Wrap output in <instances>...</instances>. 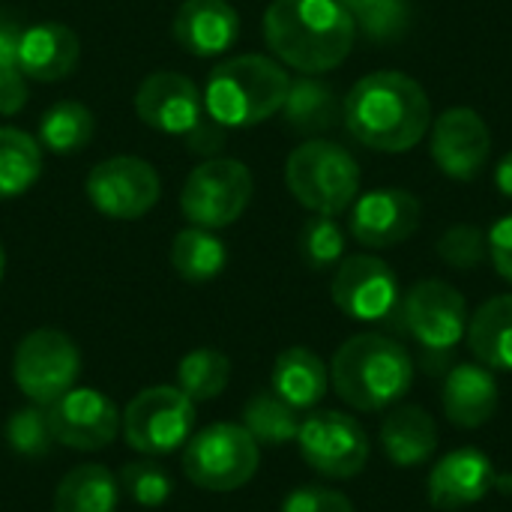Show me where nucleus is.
I'll use <instances>...</instances> for the list:
<instances>
[{"mask_svg": "<svg viewBox=\"0 0 512 512\" xmlns=\"http://www.w3.org/2000/svg\"><path fill=\"white\" fill-rule=\"evenodd\" d=\"M342 120L363 147L378 153H408L432 126V102L417 78L381 69L348 90Z\"/></svg>", "mask_w": 512, "mask_h": 512, "instance_id": "f257e3e1", "label": "nucleus"}, {"mask_svg": "<svg viewBox=\"0 0 512 512\" xmlns=\"http://www.w3.org/2000/svg\"><path fill=\"white\" fill-rule=\"evenodd\" d=\"M357 24L339 0H273L264 12L270 51L297 72L321 75L345 63Z\"/></svg>", "mask_w": 512, "mask_h": 512, "instance_id": "f03ea898", "label": "nucleus"}, {"mask_svg": "<svg viewBox=\"0 0 512 512\" xmlns=\"http://www.w3.org/2000/svg\"><path fill=\"white\" fill-rule=\"evenodd\" d=\"M330 381L351 408L384 411L408 396L414 360L402 342L384 333H357L333 354Z\"/></svg>", "mask_w": 512, "mask_h": 512, "instance_id": "7ed1b4c3", "label": "nucleus"}, {"mask_svg": "<svg viewBox=\"0 0 512 512\" xmlns=\"http://www.w3.org/2000/svg\"><path fill=\"white\" fill-rule=\"evenodd\" d=\"M291 78L264 54H240L222 60L204 87L207 114L225 129H246L282 111Z\"/></svg>", "mask_w": 512, "mask_h": 512, "instance_id": "20e7f679", "label": "nucleus"}, {"mask_svg": "<svg viewBox=\"0 0 512 512\" xmlns=\"http://www.w3.org/2000/svg\"><path fill=\"white\" fill-rule=\"evenodd\" d=\"M285 183L306 210L339 216L357 201L360 165L342 144L312 138L288 156Z\"/></svg>", "mask_w": 512, "mask_h": 512, "instance_id": "39448f33", "label": "nucleus"}, {"mask_svg": "<svg viewBox=\"0 0 512 512\" xmlns=\"http://www.w3.org/2000/svg\"><path fill=\"white\" fill-rule=\"evenodd\" d=\"M261 465V447L240 423H213L192 435L183 450V474L204 492H234Z\"/></svg>", "mask_w": 512, "mask_h": 512, "instance_id": "423d86ee", "label": "nucleus"}, {"mask_svg": "<svg viewBox=\"0 0 512 512\" xmlns=\"http://www.w3.org/2000/svg\"><path fill=\"white\" fill-rule=\"evenodd\" d=\"M123 438L144 456H165L192 438L195 402L180 387H147L123 411Z\"/></svg>", "mask_w": 512, "mask_h": 512, "instance_id": "0eeeda50", "label": "nucleus"}, {"mask_svg": "<svg viewBox=\"0 0 512 512\" xmlns=\"http://www.w3.org/2000/svg\"><path fill=\"white\" fill-rule=\"evenodd\" d=\"M81 372V354L75 342L51 327L27 333L12 360V378L18 390L33 402V405H54L60 396H66Z\"/></svg>", "mask_w": 512, "mask_h": 512, "instance_id": "6e6552de", "label": "nucleus"}, {"mask_svg": "<svg viewBox=\"0 0 512 512\" xmlns=\"http://www.w3.org/2000/svg\"><path fill=\"white\" fill-rule=\"evenodd\" d=\"M252 174L237 159H207L180 192V210L195 228L219 231L237 222L252 201Z\"/></svg>", "mask_w": 512, "mask_h": 512, "instance_id": "1a4fd4ad", "label": "nucleus"}, {"mask_svg": "<svg viewBox=\"0 0 512 512\" xmlns=\"http://www.w3.org/2000/svg\"><path fill=\"white\" fill-rule=\"evenodd\" d=\"M330 294L339 312H345L360 324H384V327H393V321L402 324L399 279L390 270V264L375 255L342 258Z\"/></svg>", "mask_w": 512, "mask_h": 512, "instance_id": "9d476101", "label": "nucleus"}, {"mask_svg": "<svg viewBox=\"0 0 512 512\" xmlns=\"http://www.w3.org/2000/svg\"><path fill=\"white\" fill-rule=\"evenodd\" d=\"M402 327L429 354H450L468 336V303L444 279H423L402 297Z\"/></svg>", "mask_w": 512, "mask_h": 512, "instance_id": "9b49d317", "label": "nucleus"}, {"mask_svg": "<svg viewBox=\"0 0 512 512\" xmlns=\"http://www.w3.org/2000/svg\"><path fill=\"white\" fill-rule=\"evenodd\" d=\"M306 465L327 480H351L369 462V438L363 426L342 411H318L300 423L297 435Z\"/></svg>", "mask_w": 512, "mask_h": 512, "instance_id": "f8f14e48", "label": "nucleus"}, {"mask_svg": "<svg viewBox=\"0 0 512 512\" xmlns=\"http://www.w3.org/2000/svg\"><path fill=\"white\" fill-rule=\"evenodd\" d=\"M87 201L108 219H141L159 201V174L138 156H114L99 162L84 183Z\"/></svg>", "mask_w": 512, "mask_h": 512, "instance_id": "ddd939ff", "label": "nucleus"}, {"mask_svg": "<svg viewBox=\"0 0 512 512\" xmlns=\"http://www.w3.org/2000/svg\"><path fill=\"white\" fill-rule=\"evenodd\" d=\"M48 423L54 444L90 453L114 444L120 432V411L105 393L72 387L66 396L48 405Z\"/></svg>", "mask_w": 512, "mask_h": 512, "instance_id": "4468645a", "label": "nucleus"}, {"mask_svg": "<svg viewBox=\"0 0 512 512\" xmlns=\"http://www.w3.org/2000/svg\"><path fill=\"white\" fill-rule=\"evenodd\" d=\"M492 153V132L474 108H447L432 120V159L453 180H477Z\"/></svg>", "mask_w": 512, "mask_h": 512, "instance_id": "2eb2a0df", "label": "nucleus"}, {"mask_svg": "<svg viewBox=\"0 0 512 512\" xmlns=\"http://www.w3.org/2000/svg\"><path fill=\"white\" fill-rule=\"evenodd\" d=\"M423 219L420 201L405 189H372L351 204V237L366 249L405 243Z\"/></svg>", "mask_w": 512, "mask_h": 512, "instance_id": "dca6fc26", "label": "nucleus"}, {"mask_svg": "<svg viewBox=\"0 0 512 512\" xmlns=\"http://www.w3.org/2000/svg\"><path fill=\"white\" fill-rule=\"evenodd\" d=\"M135 111L150 129L183 138L204 117V99L192 78L162 69L141 81Z\"/></svg>", "mask_w": 512, "mask_h": 512, "instance_id": "f3484780", "label": "nucleus"}, {"mask_svg": "<svg viewBox=\"0 0 512 512\" xmlns=\"http://www.w3.org/2000/svg\"><path fill=\"white\" fill-rule=\"evenodd\" d=\"M495 486V465L477 447L447 453L429 474V501L438 510H462L480 504Z\"/></svg>", "mask_w": 512, "mask_h": 512, "instance_id": "a211bd4d", "label": "nucleus"}, {"mask_svg": "<svg viewBox=\"0 0 512 512\" xmlns=\"http://www.w3.org/2000/svg\"><path fill=\"white\" fill-rule=\"evenodd\" d=\"M174 39L195 57H219L240 36V15L228 0H186L174 15Z\"/></svg>", "mask_w": 512, "mask_h": 512, "instance_id": "6ab92c4d", "label": "nucleus"}, {"mask_svg": "<svg viewBox=\"0 0 512 512\" xmlns=\"http://www.w3.org/2000/svg\"><path fill=\"white\" fill-rule=\"evenodd\" d=\"M444 414L459 429H480L498 411V381L483 363H459L447 372L441 390Z\"/></svg>", "mask_w": 512, "mask_h": 512, "instance_id": "aec40b11", "label": "nucleus"}, {"mask_svg": "<svg viewBox=\"0 0 512 512\" xmlns=\"http://www.w3.org/2000/svg\"><path fill=\"white\" fill-rule=\"evenodd\" d=\"M78 36L60 24V21H45L21 30L18 39V69L24 78L36 81H63L66 75L75 72L78 66Z\"/></svg>", "mask_w": 512, "mask_h": 512, "instance_id": "412c9836", "label": "nucleus"}, {"mask_svg": "<svg viewBox=\"0 0 512 512\" xmlns=\"http://www.w3.org/2000/svg\"><path fill=\"white\" fill-rule=\"evenodd\" d=\"M381 447L396 468H417L438 450V426L429 411L402 405L381 423Z\"/></svg>", "mask_w": 512, "mask_h": 512, "instance_id": "4be33fe9", "label": "nucleus"}, {"mask_svg": "<svg viewBox=\"0 0 512 512\" xmlns=\"http://www.w3.org/2000/svg\"><path fill=\"white\" fill-rule=\"evenodd\" d=\"M330 387V369L324 360L303 345L285 348L273 363V393L285 399L291 408L306 411L315 408Z\"/></svg>", "mask_w": 512, "mask_h": 512, "instance_id": "5701e85b", "label": "nucleus"}, {"mask_svg": "<svg viewBox=\"0 0 512 512\" xmlns=\"http://www.w3.org/2000/svg\"><path fill=\"white\" fill-rule=\"evenodd\" d=\"M468 345L492 372H512V294L486 300L468 321Z\"/></svg>", "mask_w": 512, "mask_h": 512, "instance_id": "b1692460", "label": "nucleus"}, {"mask_svg": "<svg viewBox=\"0 0 512 512\" xmlns=\"http://www.w3.org/2000/svg\"><path fill=\"white\" fill-rule=\"evenodd\" d=\"M282 114L294 132L318 135V132H327L339 123L342 102H339L333 84H327L315 75H303V78L291 81Z\"/></svg>", "mask_w": 512, "mask_h": 512, "instance_id": "393cba45", "label": "nucleus"}, {"mask_svg": "<svg viewBox=\"0 0 512 512\" xmlns=\"http://www.w3.org/2000/svg\"><path fill=\"white\" fill-rule=\"evenodd\" d=\"M117 501L120 483L105 465H78L60 480L54 512H117Z\"/></svg>", "mask_w": 512, "mask_h": 512, "instance_id": "a878e982", "label": "nucleus"}, {"mask_svg": "<svg viewBox=\"0 0 512 512\" xmlns=\"http://www.w3.org/2000/svg\"><path fill=\"white\" fill-rule=\"evenodd\" d=\"M42 174V147L27 132L0 126V201L24 195Z\"/></svg>", "mask_w": 512, "mask_h": 512, "instance_id": "bb28decb", "label": "nucleus"}, {"mask_svg": "<svg viewBox=\"0 0 512 512\" xmlns=\"http://www.w3.org/2000/svg\"><path fill=\"white\" fill-rule=\"evenodd\" d=\"M171 264L186 282H210L228 264L225 243L207 228H186L171 243Z\"/></svg>", "mask_w": 512, "mask_h": 512, "instance_id": "cd10ccee", "label": "nucleus"}, {"mask_svg": "<svg viewBox=\"0 0 512 512\" xmlns=\"http://www.w3.org/2000/svg\"><path fill=\"white\" fill-rule=\"evenodd\" d=\"M300 414L285 399L270 393H255L243 408V426L258 441V447H282L297 441L300 435Z\"/></svg>", "mask_w": 512, "mask_h": 512, "instance_id": "c85d7f7f", "label": "nucleus"}, {"mask_svg": "<svg viewBox=\"0 0 512 512\" xmlns=\"http://www.w3.org/2000/svg\"><path fill=\"white\" fill-rule=\"evenodd\" d=\"M93 129H96V120L90 114L87 105L81 102H57L51 105L42 120H39V144L51 153H78L90 144L93 138Z\"/></svg>", "mask_w": 512, "mask_h": 512, "instance_id": "c756f323", "label": "nucleus"}, {"mask_svg": "<svg viewBox=\"0 0 512 512\" xmlns=\"http://www.w3.org/2000/svg\"><path fill=\"white\" fill-rule=\"evenodd\" d=\"M177 381H180V390L192 402H210V399L222 396V390L228 387V381H231V363L216 348H198V351H189L180 360Z\"/></svg>", "mask_w": 512, "mask_h": 512, "instance_id": "7c9ffc66", "label": "nucleus"}, {"mask_svg": "<svg viewBox=\"0 0 512 512\" xmlns=\"http://www.w3.org/2000/svg\"><path fill=\"white\" fill-rule=\"evenodd\" d=\"M354 18L357 30L372 42H396L411 27V3L408 0H339Z\"/></svg>", "mask_w": 512, "mask_h": 512, "instance_id": "2f4dec72", "label": "nucleus"}, {"mask_svg": "<svg viewBox=\"0 0 512 512\" xmlns=\"http://www.w3.org/2000/svg\"><path fill=\"white\" fill-rule=\"evenodd\" d=\"M6 444L12 453L24 456V459H39L51 450L54 435H51V423H48V408L42 405H27L18 408L9 420H6Z\"/></svg>", "mask_w": 512, "mask_h": 512, "instance_id": "473e14b6", "label": "nucleus"}, {"mask_svg": "<svg viewBox=\"0 0 512 512\" xmlns=\"http://www.w3.org/2000/svg\"><path fill=\"white\" fill-rule=\"evenodd\" d=\"M300 255L312 270H327L345 258V231L333 216L315 213L300 231Z\"/></svg>", "mask_w": 512, "mask_h": 512, "instance_id": "72a5a7b5", "label": "nucleus"}, {"mask_svg": "<svg viewBox=\"0 0 512 512\" xmlns=\"http://www.w3.org/2000/svg\"><path fill=\"white\" fill-rule=\"evenodd\" d=\"M117 483L138 507H162L174 492L168 471L156 462H129Z\"/></svg>", "mask_w": 512, "mask_h": 512, "instance_id": "f704fd0d", "label": "nucleus"}, {"mask_svg": "<svg viewBox=\"0 0 512 512\" xmlns=\"http://www.w3.org/2000/svg\"><path fill=\"white\" fill-rule=\"evenodd\" d=\"M438 255L456 270H474L489 258V234L477 225H453L441 234Z\"/></svg>", "mask_w": 512, "mask_h": 512, "instance_id": "c9c22d12", "label": "nucleus"}, {"mask_svg": "<svg viewBox=\"0 0 512 512\" xmlns=\"http://www.w3.org/2000/svg\"><path fill=\"white\" fill-rule=\"evenodd\" d=\"M282 512H354V504L336 489L303 486V489H294L285 498Z\"/></svg>", "mask_w": 512, "mask_h": 512, "instance_id": "e433bc0d", "label": "nucleus"}, {"mask_svg": "<svg viewBox=\"0 0 512 512\" xmlns=\"http://www.w3.org/2000/svg\"><path fill=\"white\" fill-rule=\"evenodd\" d=\"M183 141H186V150H189V153L216 156V153L222 150V144H225V126H219V123L207 114V117H201V120L183 135Z\"/></svg>", "mask_w": 512, "mask_h": 512, "instance_id": "4c0bfd02", "label": "nucleus"}, {"mask_svg": "<svg viewBox=\"0 0 512 512\" xmlns=\"http://www.w3.org/2000/svg\"><path fill=\"white\" fill-rule=\"evenodd\" d=\"M489 258L495 270L512 285V213L495 222V228L489 231Z\"/></svg>", "mask_w": 512, "mask_h": 512, "instance_id": "58836bf2", "label": "nucleus"}, {"mask_svg": "<svg viewBox=\"0 0 512 512\" xmlns=\"http://www.w3.org/2000/svg\"><path fill=\"white\" fill-rule=\"evenodd\" d=\"M27 105V81L18 66L0 69V114L12 117Z\"/></svg>", "mask_w": 512, "mask_h": 512, "instance_id": "ea45409f", "label": "nucleus"}, {"mask_svg": "<svg viewBox=\"0 0 512 512\" xmlns=\"http://www.w3.org/2000/svg\"><path fill=\"white\" fill-rule=\"evenodd\" d=\"M18 39H21V30L12 27L9 21H0V69L18 66Z\"/></svg>", "mask_w": 512, "mask_h": 512, "instance_id": "a19ab883", "label": "nucleus"}, {"mask_svg": "<svg viewBox=\"0 0 512 512\" xmlns=\"http://www.w3.org/2000/svg\"><path fill=\"white\" fill-rule=\"evenodd\" d=\"M495 186H498L507 198H512V150L498 162V168H495Z\"/></svg>", "mask_w": 512, "mask_h": 512, "instance_id": "79ce46f5", "label": "nucleus"}, {"mask_svg": "<svg viewBox=\"0 0 512 512\" xmlns=\"http://www.w3.org/2000/svg\"><path fill=\"white\" fill-rule=\"evenodd\" d=\"M3 267H6V252H3V246H0V279H3Z\"/></svg>", "mask_w": 512, "mask_h": 512, "instance_id": "37998d69", "label": "nucleus"}]
</instances>
